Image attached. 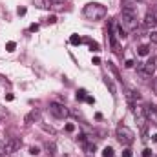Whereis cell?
<instances>
[{
  "label": "cell",
  "mask_w": 157,
  "mask_h": 157,
  "mask_svg": "<svg viewBox=\"0 0 157 157\" xmlns=\"http://www.w3.org/2000/svg\"><path fill=\"white\" fill-rule=\"evenodd\" d=\"M137 51H139V55H141V57H146V55L150 53V48L146 46V44H143V46H139V50H137Z\"/></svg>",
  "instance_id": "obj_13"
},
{
  "label": "cell",
  "mask_w": 157,
  "mask_h": 157,
  "mask_svg": "<svg viewBox=\"0 0 157 157\" xmlns=\"http://www.w3.org/2000/svg\"><path fill=\"white\" fill-rule=\"evenodd\" d=\"M104 84H106V86L110 88V92H111V95H115V84L111 82V79H110V77H106V79H104Z\"/></svg>",
  "instance_id": "obj_12"
},
{
  "label": "cell",
  "mask_w": 157,
  "mask_h": 157,
  "mask_svg": "<svg viewBox=\"0 0 157 157\" xmlns=\"http://www.w3.org/2000/svg\"><path fill=\"white\" fill-rule=\"evenodd\" d=\"M37 29H38V24H31L29 26V31H37Z\"/></svg>",
  "instance_id": "obj_31"
},
{
  "label": "cell",
  "mask_w": 157,
  "mask_h": 157,
  "mask_svg": "<svg viewBox=\"0 0 157 157\" xmlns=\"http://www.w3.org/2000/svg\"><path fill=\"white\" fill-rule=\"evenodd\" d=\"M144 117H146L152 124H155V126H157V108H155V106H152V104L144 106Z\"/></svg>",
  "instance_id": "obj_6"
},
{
  "label": "cell",
  "mask_w": 157,
  "mask_h": 157,
  "mask_svg": "<svg viewBox=\"0 0 157 157\" xmlns=\"http://www.w3.org/2000/svg\"><path fill=\"white\" fill-rule=\"evenodd\" d=\"M126 92H128V93H126V97H128L130 104H135V102H137V101L141 99V93L137 92V89H133V88H128Z\"/></svg>",
  "instance_id": "obj_8"
},
{
  "label": "cell",
  "mask_w": 157,
  "mask_h": 157,
  "mask_svg": "<svg viewBox=\"0 0 157 157\" xmlns=\"http://www.w3.org/2000/svg\"><path fill=\"white\" fill-rule=\"evenodd\" d=\"M15 48H17L15 42H8V44H6V50H8V51H15Z\"/></svg>",
  "instance_id": "obj_20"
},
{
  "label": "cell",
  "mask_w": 157,
  "mask_h": 157,
  "mask_svg": "<svg viewBox=\"0 0 157 157\" xmlns=\"http://www.w3.org/2000/svg\"><path fill=\"white\" fill-rule=\"evenodd\" d=\"M20 146H22L20 139H8L6 141V153H15Z\"/></svg>",
  "instance_id": "obj_7"
},
{
  "label": "cell",
  "mask_w": 157,
  "mask_h": 157,
  "mask_svg": "<svg viewBox=\"0 0 157 157\" xmlns=\"http://www.w3.org/2000/svg\"><path fill=\"white\" fill-rule=\"evenodd\" d=\"M38 152H40V150H38L37 146H31V148H29V153H31V155H38Z\"/></svg>",
  "instance_id": "obj_23"
},
{
  "label": "cell",
  "mask_w": 157,
  "mask_h": 157,
  "mask_svg": "<svg viewBox=\"0 0 157 157\" xmlns=\"http://www.w3.org/2000/svg\"><path fill=\"white\" fill-rule=\"evenodd\" d=\"M4 155H8V153H6V143L0 141V157H4Z\"/></svg>",
  "instance_id": "obj_19"
},
{
  "label": "cell",
  "mask_w": 157,
  "mask_h": 157,
  "mask_svg": "<svg viewBox=\"0 0 157 157\" xmlns=\"http://www.w3.org/2000/svg\"><path fill=\"white\" fill-rule=\"evenodd\" d=\"M38 119H40V111L33 108V110L29 111V113L24 117V122H26V124H31V122H35V121H38Z\"/></svg>",
  "instance_id": "obj_9"
},
{
  "label": "cell",
  "mask_w": 157,
  "mask_h": 157,
  "mask_svg": "<svg viewBox=\"0 0 157 157\" xmlns=\"http://www.w3.org/2000/svg\"><path fill=\"white\" fill-rule=\"evenodd\" d=\"M2 117H8V110L0 106V119H2Z\"/></svg>",
  "instance_id": "obj_24"
},
{
  "label": "cell",
  "mask_w": 157,
  "mask_h": 157,
  "mask_svg": "<svg viewBox=\"0 0 157 157\" xmlns=\"http://www.w3.org/2000/svg\"><path fill=\"white\" fill-rule=\"evenodd\" d=\"M17 13H18V17H24V15H26V8H18Z\"/></svg>",
  "instance_id": "obj_27"
},
{
  "label": "cell",
  "mask_w": 157,
  "mask_h": 157,
  "mask_svg": "<svg viewBox=\"0 0 157 157\" xmlns=\"http://www.w3.org/2000/svg\"><path fill=\"white\" fill-rule=\"evenodd\" d=\"M102 157H113V148H111V146H106V148L102 150Z\"/></svg>",
  "instance_id": "obj_14"
},
{
  "label": "cell",
  "mask_w": 157,
  "mask_h": 157,
  "mask_svg": "<svg viewBox=\"0 0 157 157\" xmlns=\"http://www.w3.org/2000/svg\"><path fill=\"white\" fill-rule=\"evenodd\" d=\"M133 137H135V133H133L128 126H124V124L117 126V139H119V143H121V144L130 146V144L133 143Z\"/></svg>",
  "instance_id": "obj_3"
},
{
  "label": "cell",
  "mask_w": 157,
  "mask_h": 157,
  "mask_svg": "<svg viewBox=\"0 0 157 157\" xmlns=\"http://www.w3.org/2000/svg\"><path fill=\"white\" fill-rule=\"evenodd\" d=\"M106 15V8L102 4H97V2H92L84 6V17L89 18V20H99V18H104Z\"/></svg>",
  "instance_id": "obj_2"
},
{
  "label": "cell",
  "mask_w": 157,
  "mask_h": 157,
  "mask_svg": "<svg viewBox=\"0 0 157 157\" xmlns=\"http://www.w3.org/2000/svg\"><path fill=\"white\" fill-rule=\"evenodd\" d=\"M152 139H153V143H157V133H155V135H152Z\"/></svg>",
  "instance_id": "obj_36"
},
{
  "label": "cell",
  "mask_w": 157,
  "mask_h": 157,
  "mask_svg": "<svg viewBox=\"0 0 157 157\" xmlns=\"http://www.w3.org/2000/svg\"><path fill=\"white\" fill-rule=\"evenodd\" d=\"M119 24L124 31H133L139 28V20H137V13L133 8H124L119 18Z\"/></svg>",
  "instance_id": "obj_1"
},
{
  "label": "cell",
  "mask_w": 157,
  "mask_h": 157,
  "mask_svg": "<svg viewBox=\"0 0 157 157\" xmlns=\"http://www.w3.org/2000/svg\"><path fill=\"white\" fill-rule=\"evenodd\" d=\"M133 64H135V62H133V60H126V64H124V66H126V68H131Z\"/></svg>",
  "instance_id": "obj_33"
},
{
  "label": "cell",
  "mask_w": 157,
  "mask_h": 157,
  "mask_svg": "<svg viewBox=\"0 0 157 157\" xmlns=\"http://www.w3.org/2000/svg\"><path fill=\"white\" fill-rule=\"evenodd\" d=\"M153 89H155V93H157V79L153 80Z\"/></svg>",
  "instance_id": "obj_35"
},
{
  "label": "cell",
  "mask_w": 157,
  "mask_h": 157,
  "mask_svg": "<svg viewBox=\"0 0 157 157\" xmlns=\"http://www.w3.org/2000/svg\"><path fill=\"white\" fill-rule=\"evenodd\" d=\"M143 157H152V150H143Z\"/></svg>",
  "instance_id": "obj_28"
},
{
  "label": "cell",
  "mask_w": 157,
  "mask_h": 157,
  "mask_svg": "<svg viewBox=\"0 0 157 157\" xmlns=\"http://www.w3.org/2000/svg\"><path fill=\"white\" fill-rule=\"evenodd\" d=\"M89 48H92V51H99V44L97 42H89Z\"/></svg>",
  "instance_id": "obj_22"
},
{
  "label": "cell",
  "mask_w": 157,
  "mask_h": 157,
  "mask_svg": "<svg viewBox=\"0 0 157 157\" xmlns=\"http://www.w3.org/2000/svg\"><path fill=\"white\" fill-rule=\"evenodd\" d=\"M50 2H53V4H64L66 0H50Z\"/></svg>",
  "instance_id": "obj_34"
},
{
  "label": "cell",
  "mask_w": 157,
  "mask_h": 157,
  "mask_svg": "<svg viewBox=\"0 0 157 157\" xmlns=\"http://www.w3.org/2000/svg\"><path fill=\"white\" fill-rule=\"evenodd\" d=\"M75 97H77V101H84L86 99V89H79Z\"/></svg>",
  "instance_id": "obj_17"
},
{
  "label": "cell",
  "mask_w": 157,
  "mask_h": 157,
  "mask_svg": "<svg viewBox=\"0 0 157 157\" xmlns=\"http://www.w3.org/2000/svg\"><path fill=\"white\" fill-rule=\"evenodd\" d=\"M75 130V126L71 124V122H68V124H66V131H73Z\"/></svg>",
  "instance_id": "obj_29"
},
{
  "label": "cell",
  "mask_w": 157,
  "mask_h": 157,
  "mask_svg": "<svg viewBox=\"0 0 157 157\" xmlns=\"http://www.w3.org/2000/svg\"><path fill=\"white\" fill-rule=\"evenodd\" d=\"M155 64H157V59L155 57H150L146 62H143V71L141 73H144V75H153V71H155Z\"/></svg>",
  "instance_id": "obj_5"
},
{
  "label": "cell",
  "mask_w": 157,
  "mask_h": 157,
  "mask_svg": "<svg viewBox=\"0 0 157 157\" xmlns=\"http://www.w3.org/2000/svg\"><path fill=\"white\" fill-rule=\"evenodd\" d=\"M144 24L148 26V28H155L157 26V20H155V17H153V11L150 9L148 13H146V17H144Z\"/></svg>",
  "instance_id": "obj_10"
},
{
  "label": "cell",
  "mask_w": 157,
  "mask_h": 157,
  "mask_svg": "<svg viewBox=\"0 0 157 157\" xmlns=\"http://www.w3.org/2000/svg\"><path fill=\"white\" fill-rule=\"evenodd\" d=\"M131 155H133V153H131V150H130V148H126V150L122 152V157H131Z\"/></svg>",
  "instance_id": "obj_26"
},
{
  "label": "cell",
  "mask_w": 157,
  "mask_h": 157,
  "mask_svg": "<svg viewBox=\"0 0 157 157\" xmlns=\"http://www.w3.org/2000/svg\"><path fill=\"white\" fill-rule=\"evenodd\" d=\"M153 11V17H155V20H157V9H152Z\"/></svg>",
  "instance_id": "obj_37"
},
{
  "label": "cell",
  "mask_w": 157,
  "mask_h": 157,
  "mask_svg": "<svg viewBox=\"0 0 157 157\" xmlns=\"http://www.w3.org/2000/svg\"><path fill=\"white\" fill-rule=\"evenodd\" d=\"M35 6H37L38 9H44V8H48V4H46V0H35Z\"/></svg>",
  "instance_id": "obj_16"
},
{
  "label": "cell",
  "mask_w": 157,
  "mask_h": 157,
  "mask_svg": "<svg viewBox=\"0 0 157 157\" xmlns=\"http://www.w3.org/2000/svg\"><path fill=\"white\" fill-rule=\"evenodd\" d=\"M92 62H93V66H99V64H101V59H99V57H95Z\"/></svg>",
  "instance_id": "obj_32"
},
{
  "label": "cell",
  "mask_w": 157,
  "mask_h": 157,
  "mask_svg": "<svg viewBox=\"0 0 157 157\" xmlns=\"http://www.w3.org/2000/svg\"><path fill=\"white\" fill-rule=\"evenodd\" d=\"M70 42L73 44V46H79V44L82 42V38H80L79 35H71V37H70Z\"/></svg>",
  "instance_id": "obj_15"
},
{
  "label": "cell",
  "mask_w": 157,
  "mask_h": 157,
  "mask_svg": "<svg viewBox=\"0 0 157 157\" xmlns=\"http://www.w3.org/2000/svg\"><path fill=\"white\" fill-rule=\"evenodd\" d=\"M50 113L57 119H64V117H68V110H66L64 104L60 102H51L50 104Z\"/></svg>",
  "instance_id": "obj_4"
},
{
  "label": "cell",
  "mask_w": 157,
  "mask_h": 157,
  "mask_svg": "<svg viewBox=\"0 0 157 157\" xmlns=\"http://www.w3.org/2000/svg\"><path fill=\"white\" fill-rule=\"evenodd\" d=\"M150 40H152L153 44H157V31H152V33H150Z\"/></svg>",
  "instance_id": "obj_21"
},
{
  "label": "cell",
  "mask_w": 157,
  "mask_h": 157,
  "mask_svg": "<svg viewBox=\"0 0 157 157\" xmlns=\"http://www.w3.org/2000/svg\"><path fill=\"white\" fill-rule=\"evenodd\" d=\"M84 150H86V153H95L97 146H95L93 141H89V143H84Z\"/></svg>",
  "instance_id": "obj_11"
},
{
  "label": "cell",
  "mask_w": 157,
  "mask_h": 157,
  "mask_svg": "<svg viewBox=\"0 0 157 157\" xmlns=\"http://www.w3.org/2000/svg\"><path fill=\"white\" fill-rule=\"evenodd\" d=\"M48 22H50V24H55V22H57V17H55V15H51V17L48 18Z\"/></svg>",
  "instance_id": "obj_30"
},
{
  "label": "cell",
  "mask_w": 157,
  "mask_h": 157,
  "mask_svg": "<svg viewBox=\"0 0 157 157\" xmlns=\"http://www.w3.org/2000/svg\"><path fill=\"white\" fill-rule=\"evenodd\" d=\"M84 101H86L88 104H95V99H93L92 95H86V99H84Z\"/></svg>",
  "instance_id": "obj_25"
},
{
  "label": "cell",
  "mask_w": 157,
  "mask_h": 157,
  "mask_svg": "<svg viewBox=\"0 0 157 157\" xmlns=\"http://www.w3.org/2000/svg\"><path fill=\"white\" fill-rule=\"evenodd\" d=\"M46 150H48L50 155H55V153H57V152H55V144H50V143H48V144H46Z\"/></svg>",
  "instance_id": "obj_18"
}]
</instances>
